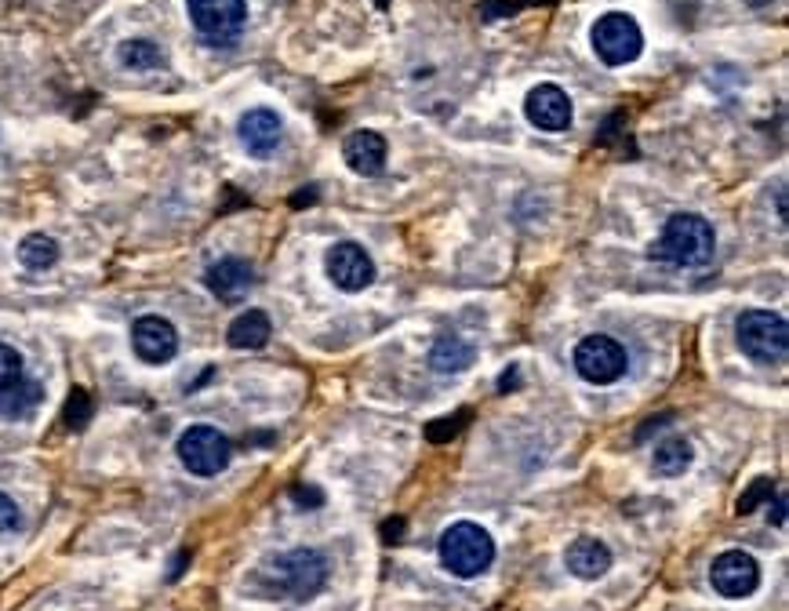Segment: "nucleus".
<instances>
[{"instance_id": "obj_1", "label": "nucleus", "mask_w": 789, "mask_h": 611, "mask_svg": "<svg viewBox=\"0 0 789 611\" xmlns=\"http://www.w3.org/2000/svg\"><path fill=\"white\" fill-rule=\"evenodd\" d=\"M259 590L277 601V597H288V601H310L328 583V561L320 557L317 550H288L270 557L255 575Z\"/></svg>"}, {"instance_id": "obj_2", "label": "nucleus", "mask_w": 789, "mask_h": 611, "mask_svg": "<svg viewBox=\"0 0 789 611\" xmlns=\"http://www.w3.org/2000/svg\"><path fill=\"white\" fill-rule=\"evenodd\" d=\"M713 247H717L713 226L702 215L681 211L673 215L662 237L651 244V258H662V263L673 266H706L713 258Z\"/></svg>"}, {"instance_id": "obj_3", "label": "nucleus", "mask_w": 789, "mask_h": 611, "mask_svg": "<svg viewBox=\"0 0 789 611\" xmlns=\"http://www.w3.org/2000/svg\"><path fill=\"white\" fill-rule=\"evenodd\" d=\"M437 553H441V564L451 575H459V579H477V575L488 572L491 561H495V542H491L488 531L473 524V520H459V524H451L441 535Z\"/></svg>"}, {"instance_id": "obj_4", "label": "nucleus", "mask_w": 789, "mask_h": 611, "mask_svg": "<svg viewBox=\"0 0 789 611\" xmlns=\"http://www.w3.org/2000/svg\"><path fill=\"white\" fill-rule=\"evenodd\" d=\"M742 354L757 365H782L789 354V324L782 313L771 310H746L735 324Z\"/></svg>"}, {"instance_id": "obj_5", "label": "nucleus", "mask_w": 789, "mask_h": 611, "mask_svg": "<svg viewBox=\"0 0 789 611\" xmlns=\"http://www.w3.org/2000/svg\"><path fill=\"white\" fill-rule=\"evenodd\" d=\"M593 51L601 55L604 66H626L633 62L640 48H644V33H640L637 19L626 15V11H608V15H601L593 22Z\"/></svg>"}, {"instance_id": "obj_6", "label": "nucleus", "mask_w": 789, "mask_h": 611, "mask_svg": "<svg viewBox=\"0 0 789 611\" xmlns=\"http://www.w3.org/2000/svg\"><path fill=\"white\" fill-rule=\"evenodd\" d=\"M175 451L190 473H197V477H215V473H222L230 466L233 445H230V437L219 434L215 426H190L186 434L179 437Z\"/></svg>"}, {"instance_id": "obj_7", "label": "nucleus", "mask_w": 789, "mask_h": 611, "mask_svg": "<svg viewBox=\"0 0 789 611\" xmlns=\"http://www.w3.org/2000/svg\"><path fill=\"white\" fill-rule=\"evenodd\" d=\"M626 365H630L626 349L608 335H586L575 346V371L586 382H593V387H611V382H619L626 376Z\"/></svg>"}, {"instance_id": "obj_8", "label": "nucleus", "mask_w": 789, "mask_h": 611, "mask_svg": "<svg viewBox=\"0 0 789 611\" xmlns=\"http://www.w3.org/2000/svg\"><path fill=\"white\" fill-rule=\"evenodd\" d=\"M193 26L204 41L230 44L248 19V0H186Z\"/></svg>"}, {"instance_id": "obj_9", "label": "nucleus", "mask_w": 789, "mask_h": 611, "mask_svg": "<svg viewBox=\"0 0 789 611\" xmlns=\"http://www.w3.org/2000/svg\"><path fill=\"white\" fill-rule=\"evenodd\" d=\"M324 266H328V277H331V285L342 288V291H364L375 280V263H371V255L364 252V247L357 241H339L335 247L328 252L324 258Z\"/></svg>"}, {"instance_id": "obj_10", "label": "nucleus", "mask_w": 789, "mask_h": 611, "mask_svg": "<svg viewBox=\"0 0 789 611\" xmlns=\"http://www.w3.org/2000/svg\"><path fill=\"white\" fill-rule=\"evenodd\" d=\"M710 583H713V590L720 597H731V601H739V597H750L761 586V568H757V561H753L746 550H728V553H720V557L713 561Z\"/></svg>"}, {"instance_id": "obj_11", "label": "nucleus", "mask_w": 789, "mask_h": 611, "mask_svg": "<svg viewBox=\"0 0 789 611\" xmlns=\"http://www.w3.org/2000/svg\"><path fill=\"white\" fill-rule=\"evenodd\" d=\"M132 346L146 365H168L179 354V332L164 316H139L132 327Z\"/></svg>"}, {"instance_id": "obj_12", "label": "nucleus", "mask_w": 789, "mask_h": 611, "mask_svg": "<svg viewBox=\"0 0 789 611\" xmlns=\"http://www.w3.org/2000/svg\"><path fill=\"white\" fill-rule=\"evenodd\" d=\"M524 117L539 131H568L571 128V99L564 88L539 84L524 99Z\"/></svg>"}, {"instance_id": "obj_13", "label": "nucleus", "mask_w": 789, "mask_h": 611, "mask_svg": "<svg viewBox=\"0 0 789 611\" xmlns=\"http://www.w3.org/2000/svg\"><path fill=\"white\" fill-rule=\"evenodd\" d=\"M237 135H240V142H244V150L251 157H270L284 139V124L273 109L259 106V109H248L244 117H240Z\"/></svg>"}, {"instance_id": "obj_14", "label": "nucleus", "mask_w": 789, "mask_h": 611, "mask_svg": "<svg viewBox=\"0 0 789 611\" xmlns=\"http://www.w3.org/2000/svg\"><path fill=\"white\" fill-rule=\"evenodd\" d=\"M208 288H211V296L215 299H222V302H240L251 291V285H255V274H251V266L244 263V258H219L211 269H208Z\"/></svg>"}, {"instance_id": "obj_15", "label": "nucleus", "mask_w": 789, "mask_h": 611, "mask_svg": "<svg viewBox=\"0 0 789 611\" xmlns=\"http://www.w3.org/2000/svg\"><path fill=\"white\" fill-rule=\"evenodd\" d=\"M342 157L357 175L371 178L386 168V139L379 131H353L342 146Z\"/></svg>"}, {"instance_id": "obj_16", "label": "nucleus", "mask_w": 789, "mask_h": 611, "mask_svg": "<svg viewBox=\"0 0 789 611\" xmlns=\"http://www.w3.org/2000/svg\"><path fill=\"white\" fill-rule=\"evenodd\" d=\"M564 564L579 579H601L611 568V553L601 539H575L564 553Z\"/></svg>"}, {"instance_id": "obj_17", "label": "nucleus", "mask_w": 789, "mask_h": 611, "mask_svg": "<svg viewBox=\"0 0 789 611\" xmlns=\"http://www.w3.org/2000/svg\"><path fill=\"white\" fill-rule=\"evenodd\" d=\"M473 346L466 343L459 335H441L437 343L430 349V368L437 371V376H459L473 365Z\"/></svg>"}, {"instance_id": "obj_18", "label": "nucleus", "mask_w": 789, "mask_h": 611, "mask_svg": "<svg viewBox=\"0 0 789 611\" xmlns=\"http://www.w3.org/2000/svg\"><path fill=\"white\" fill-rule=\"evenodd\" d=\"M270 335H273L270 316L262 313V310L240 313L237 321L230 324V332H226V338H230V346H233V349H259V346H266V343H270Z\"/></svg>"}, {"instance_id": "obj_19", "label": "nucleus", "mask_w": 789, "mask_h": 611, "mask_svg": "<svg viewBox=\"0 0 789 611\" xmlns=\"http://www.w3.org/2000/svg\"><path fill=\"white\" fill-rule=\"evenodd\" d=\"M651 462H655V473H662V477H677V473H684L691 466V445L684 437L662 440Z\"/></svg>"}, {"instance_id": "obj_20", "label": "nucleus", "mask_w": 789, "mask_h": 611, "mask_svg": "<svg viewBox=\"0 0 789 611\" xmlns=\"http://www.w3.org/2000/svg\"><path fill=\"white\" fill-rule=\"evenodd\" d=\"M37 404H41V387H37V382H22L19 379L15 387L0 390V415H8V418L30 415Z\"/></svg>"}, {"instance_id": "obj_21", "label": "nucleus", "mask_w": 789, "mask_h": 611, "mask_svg": "<svg viewBox=\"0 0 789 611\" xmlns=\"http://www.w3.org/2000/svg\"><path fill=\"white\" fill-rule=\"evenodd\" d=\"M19 258L26 269H48L59 263V244L44 233H30L26 241L19 244Z\"/></svg>"}, {"instance_id": "obj_22", "label": "nucleus", "mask_w": 789, "mask_h": 611, "mask_svg": "<svg viewBox=\"0 0 789 611\" xmlns=\"http://www.w3.org/2000/svg\"><path fill=\"white\" fill-rule=\"evenodd\" d=\"M121 66H128V70H153V66L164 62V51L157 48L153 41H124L121 51H117Z\"/></svg>"}, {"instance_id": "obj_23", "label": "nucleus", "mask_w": 789, "mask_h": 611, "mask_svg": "<svg viewBox=\"0 0 789 611\" xmlns=\"http://www.w3.org/2000/svg\"><path fill=\"white\" fill-rule=\"evenodd\" d=\"M91 412H95V404H91V393L88 390H73L70 401L62 407V423L70 429H84V423H91Z\"/></svg>"}, {"instance_id": "obj_24", "label": "nucleus", "mask_w": 789, "mask_h": 611, "mask_svg": "<svg viewBox=\"0 0 789 611\" xmlns=\"http://www.w3.org/2000/svg\"><path fill=\"white\" fill-rule=\"evenodd\" d=\"M22 379V357L19 349H11L8 343H0V390L15 387Z\"/></svg>"}, {"instance_id": "obj_25", "label": "nucleus", "mask_w": 789, "mask_h": 611, "mask_svg": "<svg viewBox=\"0 0 789 611\" xmlns=\"http://www.w3.org/2000/svg\"><path fill=\"white\" fill-rule=\"evenodd\" d=\"M466 418H470V412H459V415H451V418H437L430 429H426V437L433 440V445H444L448 437H455L459 429L466 426Z\"/></svg>"}, {"instance_id": "obj_26", "label": "nucleus", "mask_w": 789, "mask_h": 611, "mask_svg": "<svg viewBox=\"0 0 789 611\" xmlns=\"http://www.w3.org/2000/svg\"><path fill=\"white\" fill-rule=\"evenodd\" d=\"M775 492V481H768V477H761L757 484H753V488L746 492V495H742V499H739V514H750V509L753 506H757L761 499H768V495Z\"/></svg>"}, {"instance_id": "obj_27", "label": "nucleus", "mask_w": 789, "mask_h": 611, "mask_svg": "<svg viewBox=\"0 0 789 611\" xmlns=\"http://www.w3.org/2000/svg\"><path fill=\"white\" fill-rule=\"evenodd\" d=\"M22 524V517H19V506L8 499L4 492H0V535H8V531H15Z\"/></svg>"}, {"instance_id": "obj_28", "label": "nucleus", "mask_w": 789, "mask_h": 611, "mask_svg": "<svg viewBox=\"0 0 789 611\" xmlns=\"http://www.w3.org/2000/svg\"><path fill=\"white\" fill-rule=\"evenodd\" d=\"M400 531H404V520H386V524H382L386 542H400Z\"/></svg>"}, {"instance_id": "obj_29", "label": "nucleus", "mask_w": 789, "mask_h": 611, "mask_svg": "<svg viewBox=\"0 0 789 611\" xmlns=\"http://www.w3.org/2000/svg\"><path fill=\"white\" fill-rule=\"evenodd\" d=\"M291 495H295L299 503H320V499H324V495L313 492V488H291Z\"/></svg>"}, {"instance_id": "obj_30", "label": "nucleus", "mask_w": 789, "mask_h": 611, "mask_svg": "<svg viewBox=\"0 0 789 611\" xmlns=\"http://www.w3.org/2000/svg\"><path fill=\"white\" fill-rule=\"evenodd\" d=\"M750 4H761V0H750Z\"/></svg>"}]
</instances>
